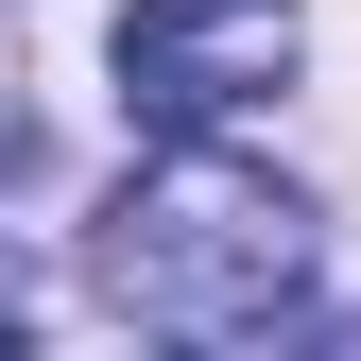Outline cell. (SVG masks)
<instances>
[{
	"mask_svg": "<svg viewBox=\"0 0 361 361\" xmlns=\"http://www.w3.org/2000/svg\"><path fill=\"white\" fill-rule=\"evenodd\" d=\"M310 190H276L258 155L224 138H155L138 172H121V207L86 224V276H104L121 327L155 344H276L310 310Z\"/></svg>",
	"mask_w": 361,
	"mask_h": 361,
	"instance_id": "6da1fadb",
	"label": "cell"
},
{
	"mask_svg": "<svg viewBox=\"0 0 361 361\" xmlns=\"http://www.w3.org/2000/svg\"><path fill=\"white\" fill-rule=\"evenodd\" d=\"M293 0H138L121 18V121H155V138H224L241 104H276L293 86Z\"/></svg>",
	"mask_w": 361,
	"mask_h": 361,
	"instance_id": "7a4b0ae2",
	"label": "cell"
},
{
	"mask_svg": "<svg viewBox=\"0 0 361 361\" xmlns=\"http://www.w3.org/2000/svg\"><path fill=\"white\" fill-rule=\"evenodd\" d=\"M18 327H35V276H18V258H0V344H18Z\"/></svg>",
	"mask_w": 361,
	"mask_h": 361,
	"instance_id": "3957f363",
	"label": "cell"
}]
</instances>
